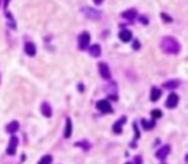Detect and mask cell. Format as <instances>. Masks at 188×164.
<instances>
[{
	"instance_id": "e0dca14e",
	"label": "cell",
	"mask_w": 188,
	"mask_h": 164,
	"mask_svg": "<svg viewBox=\"0 0 188 164\" xmlns=\"http://www.w3.org/2000/svg\"><path fill=\"white\" fill-rule=\"evenodd\" d=\"M179 86V81L178 80H170V81H166L164 83V87L165 89H169V90H173V89H177Z\"/></svg>"
},
{
	"instance_id": "2e32d148",
	"label": "cell",
	"mask_w": 188,
	"mask_h": 164,
	"mask_svg": "<svg viewBox=\"0 0 188 164\" xmlns=\"http://www.w3.org/2000/svg\"><path fill=\"white\" fill-rule=\"evenodd\" d=\"M155 124H156V122H155V119H152V120H147V119H142V127L144 128V130H147V131H149V130H152V128L155 127Z\"/></svg>"
},
{
	"instance_id": "7402d4cb",
	"label": "cell",
	"mask_w": 188,
	"mask_h": 164,
	"mask_svg": "<svg viewBox=\"0 0 188 164\" xmlns=\"http://www.w3.org/2000/svg\"><path fill=\"white\" fill-rule=\"evenodd\" d=\"M151 116H152L153 119H156V118H161V117H162V112H161L160 109H153L152 112H151Z\"/></svg>"
},
{
	"instance_id": "4fadbf2b",
	"label": "cell",
	"mask_w": 188,
	"mask_h": 164,
	"mask_svg": "<svg viewBox=\"0 0 188 164\" xmlns=\"http://www.w3.org/2000/svg\"><path fill=\"white\" fill-rule=\"evenodd\" d=\"M25 51L27 55H30V56H34L36 54V48L35 45L32 44V42H26V45H25Z\"/></svg>"
},
{
	"instance_id": "d4e9b609",
	"label": "cell",
	"mask_w": 188,
	"mask_h": 164,
	"mask_svg": "<svg viewBox=\"0 0 188 164\" xmlns=\"http://www.w3.org/2000/svg\"><path fill=\"white\" fill-rule=\"evenodd\" d=\"M134 163L135 164H142V158H141V156H137L135 160H134Z\"/></svg>"
},
{
	"instance_id": "30bf717a",
	"label": "cell",
	"mask_w": 188,
	"mask_h": 164,
	"mask_svg": "<svg viewBox=\"0 0 188 164\" xmlns=\"http://www.w3.org/2000/svg\"><path fill=\"white\" fill-rule=\"evenodd\" d=\"M41 113H43V116L47 117V118L52 117V106H50L49 103H43L41 104Z\"/></svg>"
},
{
	"instance_id": "83f0119b",
	"label": "cell",
	"mask_w": 188,
	"mask_h": 164,
	"mask_svg": "<svg viewBox=\"0 0 188 164\" xmlns=\"http://www.w3.org/2000/svg\"><path fill=\"white\" fill-rule=\"evenodd\" d=\"M126 164H133V163H126Z\"/></svg>"
},
{
	"instance_id": "8fae6325",
	"label": "cell",
	"mask_w": 188,
	"mask_h": 164,
	"mask_svg": "<svg viewBox=\"0 0 188 164\" xmlns=\"http://www.w3.org/2000/svg\"><path fill=\"white\" fill-rule=\"evenodd\" d=\"M18 128H19V123L17 122V120H12V122L6 126V132L8 133H16L18 131Z\"/></svg>"
},
{
	"instance_id": "4316f807",
	"label": "cell",
	"mask_w": 188,
	"mask_h": 164,
	"mask_svg": "<svg viewBox=\"0 0 188 164\" xmlns=\"http://www.w3.org/2000/svg\"><path fill=\"white\" fill-rule=\"evenodd\" d=\"M96 3H97V4H100V3H102V0H97Z\"/></svg>"
},
{
	"instance_id": "7c38bea8",
	"label": "cell",
	"mask_w": 188,
	"mask_h": 164,
	"mask_svg": "<svg viewBox=\"0 0 188 164\" xmlns=\"http://www.w3.org/2000/svg\"><path fill=\"white\" fill-rule=\"evenodd\" d=\"M119 37H120V40L122 41V42H128V41H130L132 40V32H130L129 30H124V31H121L120 33H119Z\"/></svg>"
},
{
	"instance_id": "cb8c5ba5",
	"label": "cell",
	"mask_w": 188,
	"mask_h": 164,
	"mask_svg": "<svg viewBox=\"0 0 188 164\" xmlns=\"http://www.w3.org/2000/svg\"><path fill=\"white\" fill-rule=\"evenodd\" d=\"M161 17H162V18H164V19L166 21V22H171V18H170L169 16H166L165 13H162V14H161Z\"/></svg>"
},
{
	"instance_id": "ac0fdd59",
	"label": "cell",
	"mask_w": 188,
	"mask_h": 164,
	"mask_svg": "<svg viewBox=\"0 0 188 164\" xmlns=\"http://www.w3.org/2000/svg\"><path fill=\"white\" fill-rule=\"evenodd\" d=\"M89 53H90V55L92 56H99L100 55V46L98 45V44H96V45H92L90 48H89Z\"/></svg>"
},
{
	"instance_id": "8992f818",
	"label": "cell",
	"mask_w": 188,
	"mask_h": 164,
	"mask_svg": "<svg viewBox=\"0 0 188 164\" xmlns=\"http://www.w3.org/2000/svg\"><path fill=\"white\" fill-rule=\"evenodd\" d=\"M99 73L104 80H110L111 78V71L106 63H99Z\"/></svg>"
},
{
	"instance_id": "9c48e42d",
	"label": "cell",
	"mask_w": 188,
	"mask_h": 164,
	"mask_svg": "<svg viewBox=\"0 0 188 164\" xmlns=\"http://www.w3.org/2000/svg\"><path fill=\"white\" fill-rule=\"evenodd\" d=\"M126 120V117H121L117 122L113 123V127H112V131L115 133H121L122 132V123H124Z\"/></svg>"
},
{
	"instance_id": "ba28073f",
	"label": "cell",
	"mask_w": 188,
	"mask_h": 164,
	"mask_svg": "<svg viewBox=\"0 0 188 164\" xmlns=\"http://www.w3.org/2000/svg\"><path fill=\"white\" fill-rule=\"evenodd\" d=\"M83 12L85 13V16H88V17L92 18V19H98V18L100 17V13H99L98 10L92 9V8H84Z\"/></svg>"
},
{
	"instance_id": "5bb4252c",
	"label": "cell",
	"mask_w": 188,
	"mask_h": 164,
	"mask_svg": "<svg viewBox=\"0 0 188 164\" xmlns=\"http://www.w3.org/2000/svg\"><path fill=\"white\" fill-rule=\"evenodd\" d=\"M72 135V120L70 118L66 119V128H64V137L70 139Z\"/></svg>"
},
{
	"instance_id": "44dd1931",
	"label": "cell",
	"mask_w": 188,
	"mask_h": 164,
	"mask_svg": "<svg viewBox=\"0 0 188 164\" xmlns=\"http://www.w3.org/2000/svg\"><path fill=\"white\" fill-rule=\"evenodd\" d=\"M53 162V158L52 155H44L43 158L39 160V164H52Z\"/></svg>"
},
{
	"instance_id": "6da1fadb",
	"label": "cell",
	"mask_w": 188,
	"mask_h": 164,
	"mask_svg": "<svg viewBox=\"0 0 188 164\" xmlns=\"http://www.w3.org/2000/svg\"><path fill=\"white\" fill-rule=\"evenodd\" d=\"M161 49L166 54H178L180 50V46L174 37L168 36L161 40Z\"/></svg>"
},
{
	"instance_id": "277c9868",
	"label": "cell",
	"mask_w": 188,
	"mask_h": 164,
	"mask_svg": "<svg viewBox=\"0 0 188 164\" xmlns=\"http://www.w3.org/2000/svg\"><path fill=\"white\" fill-rule=\"evenodd\" d=\"M97 109L100 110L102 113H112L113 112L112 106H111V104L108 100H99L97 103Z\"/></svg>"
},
{
	"instance_id": "5b68a950",
	"label": "cell",
	"mask_w": 188,
	"mask_h": 164,
	"mask_svg": "<svg viewBox=\"0 0 188 164\" xmlns=\"http://www.w3.org/2000/svg\"><path fill=\"white\" fill-rule=\"evenodd\" d=\"M17 146H18V139L16 136H12L9 140V145L6 147V154L8 155H14L17 151Z\"/></svg>"
},
{
	"instance_id": "7a4b0ae2",
	"label": "cell",
	"mask_w": 188,
	"mask_h": 164,
	"mask_svg": "<svg viewBox=\"0 0 188 164\" xmlns=\"http://www.w3.org/2000/svg\"><path fill=\"white\" fill-rule=\"evenodd\" d=\"M89 42H90V35L88 32H83L80 36H79V48H80L81 50L88 48Z\"/></svg>"
},
{
	"instance_id": "52a82bcc",
	"label": "cell",
	"mask_w": 188,
	"mask_h": 164,
	"mask_svg": "<svg viewBox=\"0 0 188 164\" xmlns=\"http://www.w3.org/2000/svg\"><path fill=\"white\" fill-rule=\"evenodd\" d=\"M169 153H170V146H169V145H168V146H164V147L160 149V150L156 151V158L160 159V160H164L166 156L169 155Z\"/></svg>"
},
{
	"instance_id": "9a60e30c",
	"label": "cell",
	"mask_w": 188,
	"mask_h": 164,
	"mask_svg": "<svg viewBox=\"0 0 188 164\" xmlns=\"http://www.w3.org/2000/svg\"><path fill=\"white\" fill-rule=\"evenodd\" d=\"M160 97H161V90L157 87H152V90H151V100L157 101Z\"/></svg>"
},
{
	"instance_id": "484cf974",
	"label": "cell",
	"mask_w": 188,
	"mask_h": 164,
	"mask_svg": "<svg viewBox=\"0 0 188 164\" xmlns=\"http://www.w3.org/2000/svg\"><path fill=\"white\" fill-rule=\"evenodd\" d=\"M133 48H134V49H139V44H138V41H135V42H134Z\"/></svg>"
},
{
	"instance_id": "3957f363",
	"label": "cell",
	"mask_w": 188,
	"mask_h": 164,
	"mask_svg": "<svg viewBox=\"0 0 188 164\" xmlns=\"http://www.w3.org/2000/svg\"><path fill=\"white\" fill-rule=\"evenodd\" d=\"M178 103H179V97H178L177 94L173 92V94H170L168 96V99H166L165 105H166V108H169V109H174L175 106L178 105Z\"/></svg>"
},
{
	"instance_id": "ffe728a7",
	"label": "cell",
	"mask_w": 188,
	"mask_h": 164,
	"mask_svg": "<svg viewBox=\"0 0 188 164\" xmlns=\"http://www.w3.org/2000/svg\"><path fill=\"white\" fill-rule=\"evenodd\" d=\"M75 146L81 147V149H84V150H89V149L92 147V145H90L89 141H77L76 144H75Z\"/></svg>"
},
{
	"instance_id": "603a6c76",
	"label": "cell",
	"mask_w": 188,
	"mask_h": 164,
	"mask_svg": "<svg viewBox=\"0 0 188 164\" xmlns=\"http://www.w3.org/2000/svg\"><path fill=\"white\" fill-rule=\"evenodd\" d=\"M133 128H134V132H135V139H139V130H138V127H137V123L135 122L133 124Z\"/></svg>"
},
{
	"instance_id": "d6986e66",
	"label": "cell",
	"mask_w": 188,
	"mask_h": 164,
	"mask_svg": "<svg viewBox=\"0 0 188 164\" xmlns=\"http://www.w3.org/2000/svg\"><path fill=\"white\" fill-rule=\"evenodd\" d=\"M122 17L126 18V19H130V21H133L135 17H137V10L134 9H130V10H126L122 13Z\"/></svg>"
}]
</instances>
